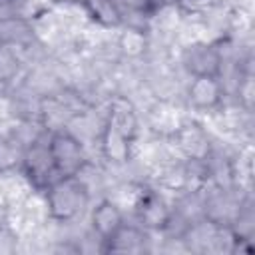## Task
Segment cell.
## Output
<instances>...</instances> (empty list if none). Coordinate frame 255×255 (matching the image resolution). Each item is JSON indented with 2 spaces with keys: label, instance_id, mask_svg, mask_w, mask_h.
<instances>
[{
  "label": "cell",
  "instance_id": "52a82bcc",
  "mask_svg": "<svg viewBox=\"0 0 255 255\" xmlns=\"http://www.w3.org/2000/svg\"><path fill=\"white\" fill-rule=\"evenodd\" d=\"M135 215L143 229H163L171 221V209L157 191H143L135 203Z\"/></svg>",
  "mask_w": 255,
  "mask_h": 255
},
{
  "label": "cell",
  "instance_id": "7c38bea8",
  "mask_svg": "<svg viewBox=\"0 0 255 255\" xmlns=\"http://www.w3.org/2000/svg\"><path fill=\"white\" fill-rule=\"evenodd\" d=\"M147 46V40L143 36V30L139 28H128L122 36H120V48L128 54V56H139Z\"/></svg>",
  "mask_w": 255,
  "mask_h": 255
},
{
  "label": "cell",
  "instance_id": "9c48e42d",
  "mask_svg": "<svg viewBox=\"0 0 255 255\" xmlns=\"http://www.w3.org/2000/svg\"><path fill=\"white\" fill-rule=\"evenodd\" d=\"M90 223H92L94 233L100 237V241L106 243L108 239L114 237V233H116L126 221H124L122 209H120L112 199H102V201H98L96 207L92 209Z\"/></svg>",
  "mask_w": 255,
  "mask_h": 255
},
{
  "label": "cell",
  "instance_id": "6da1fadb",
  "mask_svg": "<svg viewBox=\"0 0 255 255\" xmlns=\"http://www.w3.org/2000/svg\"><path fill=\"white\" fill-rule=\"evenodd\" d=\"M137 135V114L129 100L116 96L108 106V116L100 135L102 155L116 165L131 157V147Z\"/></svg>",
  "mask_w": 255,
  "mask_h": 255
},
{
  "label": "cell",
  "instance_id": "8992f818",
  "mask_svg": "<svg viewBox=\"0 0 255 255\" xmlns=\"http://www.w3.org/2000/svg\"><path fill=\"white\" fill-rule=\"evenodd\" d=\"M187 102L193 110L211 112L223 102V82L219 76H191Z\"/></svg>",
  "mask_w": 255,
  "mask_h": 255
},
{
  "label": "cell",
  "instance_id": "3957f363",
  "mask_svg": "<svg viewBox=\"0 0 255 255\" xmlns=\"http://www.w3.org/2000/svg\"><path fill=\"white\" fill-rule=\"evenodd\" d=\"M46 143L58 177L80 175V171L88 163V153L84 143L74 133H70L68 129H56Z\"/></svg>",
  "mask_w": 255,
  "mask_h": 255
},
{
  "label": "cell",
  "instance_id": "9a60e30c",
  "mask_svg": "<svg viewBox=\"0 0 255 255\" xmlns=\"http://www.w3.org/2000/svg\"><path fill=\"white\" fill-rule=\"evenodd\" d=\"M54 4H86L88 0H52Z\"/></svg>",
  "mask_w": 255,
  "mask_h": 255
},
{
  "label": "cell",
  "instance_id": "ba28073f",
  "mask_svg": "<svg viewBox=\"0 0 255 255\" xmlns=\"http://www.w3.org/2000/svg\"><path fill=\"white\" fill-rule=\"evenodd\" d=\"M173 137L181 153L191 161H203L211 153L209 135L197 124H179V128L173 131Z\"/></svg>",
  "mask_w": 255,
  "mask_h": 255
},
{
  "label": "cell",
  "instance_id": "30bf717a",
  "mask_svg": "<svg viewBox=\"0 0 255 255\" xmlns=\"http://www.w3.org/2000/svg\"><path fill=\"white\" fill-rule=\"evenodd\" d=\"M145 231L141 225L124 223L112 239L104 243V251L108 253H141L145 249Z\"/></svg>",
  "mask_w": 255,
  "mask_h": 255
},
{
  "label": "cell",
  "instance_id": "7a4b0ae2",
  "mask_svg": "<svg viewBox=\"0 0 255 255\" xmlns=\"http://www.w3.org/2000/svg\"><path fill=\"white\" fill-rule=\"evenodd\" d=\"M46 207L48 215L54 221H72L84 213L90 203V187L80 175H62L56 177L46 189Z\"/></svg>",
  "mask_w": 255,
  "mask_h": 255
},
{
  "label": "cell",
  "instance_id": "2e32d148",
  "mask_svg": "<svg viewBox=\"0 0 255 255\" xmlns=\"http://www.w3.org/2000/svg\"><path fill=\"white\" fill-rule=\"evenodd\" d=\"M0 229H2V221H0Z\"/></svg>",
  "mask_w": 255,
  "mask_h": 255
},
{
  "label": "cell",
  "instance_id": "277c9868",
  "mask_svg": "<svg viewBox=\"0 0 255 255\" xmlns=\"http://www.w3.org/2000/svg\"><path fill=\"white\" fill-rule=\"evenodd\" d=\"M20 161H22L24 175L40 191H44L58 177L54 161H52L50 151H48V143H42V141L30 143L28 149L22 153Z\"/></svg>",
  "mask_w": 255,
  "mask_h": 255
},
{
  "label": "cell",
  "instance_id": "5bb4252c",
  "mask_svg": "<svg viewBox=\"0 0 255 255\" xmlns=\"http://www.w3.org/2000/svg\"><path fill=\"white\" fill-rule=\"evenodd\" d=\"M173 2H177L179 8H183L185 12H203L213 4V0H173Z\"/></svg>",
  "mask_w": 255,
  "mask_h": 255
},
{
  "label": "cell",
  "instance_id": "8fae6325",
  "mask_svg": "<svg viewBox=\"0 0 255 255\" xmlns=\"http://www.w3.org/2000/svg\"><path fill=\"white\" fill-rule=\"evenodd\" d=\"M20 58L14 50V46L0 42V84L12 82L20 72Z\"/></svg>",
  "mask_w": 255,
  "mask_h": 255
},
{
  "label": "cell",
  "instance_id": "4fadbf2b",
  "mask_svg": "<svg viewBox=\"0 0 255 255\" xmlns=\"http://www.w3.org/2000/svg\"><path fill=\"white\" fill-rule=\"evenodd\" d=\"M16 161H18V153H16L12 141L6 139L4 135H0V171L14 167Z\"/></svg>",
  "mask_w": 255,
  "mask_h": 255
},
{
  "label": "cell",
  "instance_id": "5b68a950",
  "mask_svg": "<svg viewBox=\"0 0 255 255\" xmlns=\"http://www.w3.org/2000/svg\"><path fill=\"white\" fill-rule=\"evenodd\" d=\"M181 62L189 76H219L223 58L215 44L193 42L183 50Z\"/></svg>",
  "mask_w": 255,
  "mask_h": 255
}]
</instances>
